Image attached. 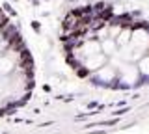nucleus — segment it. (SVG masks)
I'll list each match as a JSON object with an SVG mask.
<instances>
[{
    "label": "nucleus",
    "instance_id": "nucleus-1",
    "mask_svg": "<svg viewBox=\"0 0 149 134\" xmlns=\"http://www.w3.org/2000/svg\"><path fill=\"white\" fill-rule=\"evenodd\" d=\"M69 65L93 86L136 90L149 84V22L104 2L73 8L62 22Z\"/></svg>",
    "mask_w": 149,
    "mask_h": 134
},
{
    "label": "nucleus",
    "instance_id": "nucleus-2",
    "mask_svg": "<svg viewBox=\"0 0 149 134\" xmlns=\"http://www.w3.org/2000/svg\"><path fill=\"white\" fill-rule=\"evenodd\" d=\"M34 91V62L11 19L0 8V115L21 108Z\"/></svg>",
    "mask_w": 149,
    "mask_h": 134
}]
</instances>
